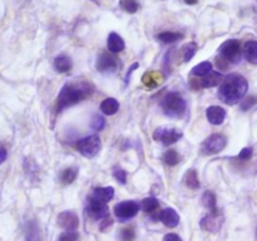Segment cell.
<instances>
[{"instance_id": "6da1fadb", "label": "cell", "mask_w": 257, "mask_h": 241, "mask_svg": "<svg viewBox=\"0 0 257 241\" xmlns=\"http://www.w3.org/2000/svg\"><path fill=\"white\" fill-rule=\"evenodd\" d=\"M248 89V83L240 74H230L221 83L218 98L226 104H234L241 101Z\"/></svg>"}, {"instance_id": "7a4b0ae2", "label": "cell", "mask_w": 257, "mask_h": 241, "mask_svg": "<svg viewBox=\"0 0 257 241\" xmlns=\"http://www.w3.org/2000/svg\"><path fill=\"white\" fill-rule=\"evenodd\" d=\"M90 93H92V88L90 84L84 82L66 84L56 97V111L62 112L68 107L84 101Z\"/></svg>"}, {"instance_id": "3957f363", "label": "cell", "mask_w": 257, "mask_h": 241, "mask_svg": "<svg viewBox=\"0 0 257 241\" xmlns=\"http://www.w3.org/2000/svg\"><path fill=\"white\" fill-rule=\"evenodd\" d=\"M163 112L170 118H181L186 112V101L178 92H170L160 102Z\"/></svg>"}, {"instance_id": "277c9868", "label": "cell", "mask_w": 257, "mask_h": 241, "mask_svg": "<svg viewBox=\"0 0 257 241\" xmlns=\"http://www.w3.org/2000/svg\"><path fill=\"white\" fill-rule=\"evenodd\" d=\"M218 52L224 61L228 62V63H238L241 59V44L236 39H230V41L222 43L218 48Z\"/></svg>"}, {"instance_id": "5b68a950", "label": "cell", "mask_w": 257, "mask_h": 241, "mask_svg": "<svg viewBox=\"0 0 257 241\" xmlns=\"http://www.w3.org/2000/svg\"><path fill=\"white\" fill-rule=\"evenodd\" d=\"M227 145V138L221 133H214L204 141L201 146V151L204 155H216L220 153Z\"/></svg>"}, {"instance_id": "8992f818", "label": "cell", "mask_w": 257, "mask_h": 241, "mask_svg": "<svg viewBox=\"0 0 257 241\" xmlns=\"http://www.w3.org/2000/svg\"><path fill=\"white\" fill-rule=\"evenodd\" d=\"M76 147H78L80 155H83L84 157L92 158L100 151V138L96 135L88 136V137L79 140Z\"/></svg>"}, {"instance_id": "52a82bcc", "label": "cell", "mask_w": 257, "mask_h": 241, "mask_svg": "<svg viewBox=\"0 0 257 241\" xmlns=\"http://www.w3.org/2000/svg\"><path fill=\"white\" fill-rule=\"evenodd\" d=\"M116 217L120 221L124 222V221L133 218L140 211V203L136 202V201H122V202H118L117 205L113 208Z\"/></svg>"}, {"instance_id": "ba28073f", "label": "cell", "mask_w": 257, "mask_h": 241, "mask_svg": "<svg viewBox=\"0 0 257 241\" xmlns=\"http://www.w3.org/2000/svg\"><path fill=\"white\" fill-rule=\"evenodd\" d=\"M182 137V132L174 127H158L153 133V138L157 142L163 143L164 146H170L176 143Z\"/></svg>"}, {"instance_id": "9c48e42d", "label": "cell", "mask_w": 257, "mask_h": 241, "mask_svg": "<svg viewBox=\"0 0 257 241\" xmlns=\"http://www.w3.org/2000/svg\"><path fill=\"white\" fill-rule=\"evenodd\" d=\"M87 212L94 220H103V218L108 217V215H110L107 203L102 202V201L97 200V198L92 197V196L88 197Z\"/></svg>"}, {"instance_id": "30bf717a", "label": "cell", "mask_w": 257, "mask_h": 241, "mask_svg": "<svg viewBox=\"0 0 257 241\" xmlns=\"http://www.w3.org/2000/svg\"><path fill=\"white\" fill-rule=\"evenodd\" d=\"M120 67L118 59L110 53H102L97 58L96 68L100 73H114Z\"/></svg>"}, {"instance_id": "8fae6325", "label": "cell", "mask_w": 257, "mask_h": 241, "mask_svg": "<svg viewBox=\"0 0 257 241\" xmlns=\"http://www.w3.org/2000/svg\"><path fill=\"white\" fill-rule=\"evenodd\" d=\"M224 223V216L218 212V210L211 211L207 216L201 220V227L208 232H217L222 227Z\"/></svg>"}, {"instance_id": "7c38bea8", "label": "cell", "mask_w": 257, "mask_h": 241, "mask_svg": "<svg viewBox=\"0 0 257 241\" xmlns=\"http://www.w3.org/2000/svg\"><path fill=\"white\" fill-rule=\"evenodd\" d=\"M58 225L66 231H76L79 226V218L73 211H63L58 215Z\"/></svg>"}, {"instance_id": "4fadbf2b", "label": "cell", "mask_w": 257, "mask_h": 241, "mask_svg": "<svg viewBox=\"0 0 257 241\" xmlns=\"http://www.w3.org/2000/svg\"><path fill=\"white\" fill-rule=\"evenodd\" d=\"M207 121L214 126H220L226 118V111L220 106H211L206 111Z\"/></svg>"}, {"instance_id": "5bb4252c", "label": "cell", "mask_w": 257, "mask_h": 241, "mask_svg": "<svg viewBox=\"0 0 257 241\" xmlns=\"http://www.w3.org/2000/svg\"><path fill=\"white\" fill-rule=\"evenodd\" d=\"M158 218L164 223L167 227H176L180 223V215L174 208L167 207L162 210L158 215Z\"/></svg>"}, {"instance_id": "9a60e30c", "label": "cell", "mask_w": 257, "mask_h": 241, "mask_svg": "<svg viewBox=\"0 0 257 241\" xmlns=\"http://www.w3.org/2000/svg\"><path fill=\"white\" fill-rule=\"evenodd\" d=\"M107 47L108 51L112 52V53H120V52L124 51L126 44L122 37L118 36L117 33H110L107 39Z\"/></svg>"}, {"instance_id": "2e32d148", "label": "cell", "mask_w": 257, "mask_h": 241, "mask_svg": "<svg viewBox=\"0 0 257 241\" xmlns=\"http://www.w3.org/2000/svg\"><path fill=\"white\" fill-rule=\"evenodd\" d=\"M242 54H244V59H246L248 63L257 64V42H246L244 46V49H242Z\"/></svg>"}, {"instance_id": "e0dca14e", "label": "cell", "mask_w": 257, "mask_h": 241, "mask_svg": "<svg viewBox=\"0 0 257 241\" xmlns=\"http://www.w3.org/2000/svg\"><path fill=\"white\" fill-rule=\"evenodd\" d=\"M90 196L97 198V200L102 201V202L107 203L110 202L113 198V196H114V188H113L112 186H108V187H97L93 190V193Z\"/></svg>"}, {"instance_id": "ac0fdd59", "label": "cell", "mask_w": 257, "mask_h": 241, "mask_svg": "<svg viewBox=\"0 0 257 241\" xmlns=\"http://www.w3.org/2000/svg\"><path fill=\"white\" fill-rule=\"evenodd\" d=\"M224 79V76L221 73H218V72H211L208 76L204 77V79L200 82V87H202V88H212V87H216L220 83H222Z\"/></svg>"}, {"instance_id": "d6986e66", "label": "cell", "mask_w": 257, "mask_h": 241, "mask_svg": "<svg viewBox=\"0 0 257 241\" xmlns=\"http://www.w3.org/2000/svg\"><path fill=\"white\" fill-rule=\"evenodd\" d=\"M72 66H73L72 59L68 56H66V54H60V56H58L54 59V69L58 73H66V72L70 71Z\"/></svg>"}, {"instance_id": "ffe728a7", "label": "cell", "mask_w": 257, "mask_h": 241, "mask_svg": "<svg viewBox=\"0 0 257 241\" xmlns=\"http://www.w3.org/2000/svg\"><path fill=\"white\" fill-rule=\"evenodd\" d=\"M100 111L107 116H113L120 111V103L116 98H106L100 103Z\"/></svg>"}, {"instance_id": "44dd1931", "label": "cell", "mask_w": 257, "mask_h": 241, "mask_svg": "<svg viewBox=\"0 0 257 241\" xmlns=\"http://www.w3.org/2000/svg\"><path fill=\"white\" fill-rule=\"evenodd\" d=\"M156 38L164 44H172L176 43L177 41L184 39V34L178 33V32H163V33L158 34Z\"/></svg>"}, {"instance_id": "7402d4cb", "label": "cell", "mask_w": 257, "mask_h": 241, "mask_svg": "<svg viewBox=\"0 0 257 241\" xmlns=\"http://www.w3.org/2000/svg\"><path fill=\"white\" fill-rule=\"evenodd\" d=\"M184 183H186L187 187L191 188V190H198L200 186H201L198 176H197V172L194 170L187 171L186 175H184Z\"/></svg>"}, {"instance_id": "603a6c76", "label": "cell", "mask_w": 257, "mask_h": 241, "mask_svg": "<svg viewBox=\"0 0 257 241\" xmlns=\"http://www.w3.org/2000/svg\"><path fill=\"white\" fill-rule=\"evenodd\" d=\"M212 72L211 62H202L192 68V74L196 77H206Z\"/></svg>"}, {"instance_id": "cb8c5ba5", "label": "cell", "mask_w": 257, "mask_h": 241, "mask_svg": "<svg viewBox=\"0 0 257 241\" xmlns=\"http://www.w3.org/2000/svg\"><path fill=\"white\" fill-rule=\"evenodd\" d=\"M76 176H78V168L76 167H69L62 172L60 175V181L64 185H70L76 181Z\"/></svg>"}, {"instance_id": "d4e9b609", "label": "cell", "mask_w": 257, "mask_h": 241, "mask_svg": "<svg viewBox=\"0 0 257 241\" xmlns=\"http://www.w3.org/2000/svg\"><path fill=\"white\" fill-rule=\"evenodd\" d=\"M202 203H204V207L208 208L210 212L211 211H216V195L212 191H206L204 193V196H202Z\"/></svg>"}, {"instance_id": "484cf974", "label": "cell", "mask_w": 257, "mask_h": 241, "mask_svg": "<svg viewBox=\"0 0 257 241\" xmlns=\"http://www.w3.org/2000/svg\"><path fill=\"white\" fill-rule=\"evenodd\" d=\"M163 161H164L166 165L168 166H176L178 165L180 161H181V156L178 155L176 150H168L167 152L163 155Z\"/></svg>"}, {"instance_id": "4316f807", "label": "cell", "mask_w": 257, "mask_h": 241, "mask_svg": "<svg viewBox=\"0 0 257 241\" xmlns=\"http://www.w3.org/2000/svg\"><path fill=\"white\" fill-rule=\"evenodd\" d=\"M142 210L144 212H154L158 207H160V201L154 197H147L142 201V205H140Z\"/></svg>"}, {"instance_id": "83f0119b", "label": "cell", "mask_w": 257, "mask_h": 241, "mask_svg": "<svg viewBox=\"0 0 257 241\" xmlns=\"http://www.w3.org/2000/svg\"><path fill=\"white\" fill-rule=\"evenodd\" d=\"M197 52V44L191 42V43H187L186 46L182 47V57H184V62H190Z\"/></svg>"}, {"instance_id": "f1b7e54d", "label": "cell", "mask_w": 257, "mask_h": 241, "mask_svg": "<svg viewBox=\"0 0 257 241\" xmlns=\"http://www.w3.org/2000/svg\"><path fill=\"white\" fill-rule=\"evenodd\" d=\"M120 6L126 13L130 14L137 13L138 9H140V4H138L137 0H120Z\"/></svg>"}, {"instance_id": "f546056e", "label": "cell", "mask_w": 257, "mask_h": 241, "mask_svg": "<svg viewBox=\"0 0 257 241\" xmlns=\"http://www.w3.org/2000/svg\"><path fill=\"white\" fill-rule=\"evenodd\" d=\"M120 240L122 241H133L136 238V231L132 226L126 227L120 231Z\"/></svg>"}, {"instance_id": "4dcf8cb0", "label": "cell", "mask_w": 257, "mask_h": 241, "mask_svg": "<svg viewBox=\"0 0 257 241\" xmlns=\"http://www.w3.org/2000/svg\"><path fill=\"white\" fill-rule=\"evenodd\" d=\"M90 126L94 131H102L106 126V121L102 116H94L92 119V122H90Z\"/></svg>"}, {"instance_id": "1f68e13d", "label": "cell", "mask_w": 257, "mask_h": 241, "mask_svg": "<svg viewBox=\"0 0 257 241\" xmlns=\"http://www.w3.org/2000/svg\"><path fill=\"white\" fill-rule=\"evenodd\" d=\"M79 235L76 231H66L59 236L58 241H78Z\"/></svg>"}, {"instance_id": "d6a6232c", "label": "cell", "mask_w": 257, "mask_h": 241, "mask_svg": "<svg viewBox=\"0 0 257 241\" xmlns=\"http://www.w3.org/2000/svg\"><path fill=\"white\" fill-rule=\"evenodd\" d=\"M113 176L116 177V180L118 181V182H120L122 185H124L126 181H127V172H126L123 168H114V171H113Z\"/></svg>"}, {"instance_id": "836d02e7", "label": "cell", "mask_w": 257, "mask_h": 241, "mask_svg": "<svg viewBox=\"0 0 257 241\" xmlns=\"http://www.w3.org/2000/svg\"><path fill=\"white\" fill-rule=\"evenodd\" d=\"M254 103H256V97H254V96L247 97L244 101L241 102V108L244 109V111H247V109L251 108Z\"/></svg>"}, {"instance_id": "e575fe53", "label": "cell", "mask_w": 257, "mask_h": 241, "mask_svg": "<svg viewBox=\"0 0 257 241\" xmlns=\"http://www.w3.org/2000/svg\"><path fill=\"white\" fill-rule=\"evenodd\" d=\"M113 225V220L110 217H106L103 218V220H100V230L102 231V232H106V230H107L108 227H110V226Z\"/></svg>"}, {"instance_id": "d590c367", "label": "cell", "mask_w": 257, "mask_h": 241, "mask_svg": "<svg viewBox=\"0 0 257 241\" xmlns=\"http://www.w3.org/2000/svg\"><path fill=\"white\" fill-rule=\"evenodd\" d=\"M251 156H252V148L251 147L244 148V150H242L241 152L238 153V158H240V160H244V161L250 160V158H251Z\"/></svg>"}, {"instance_id": "8d00e7d4", "label": "cell", "mask_w": 257, "mask_h": 241, "mask_svg": "<svg viewBox=\"0 0 257 241\" xmlns=\"http://www.w3.org/2000/svg\"><path fill=\"white\" fill-rule=\"evenodd\" d=\"M163 241H182V238L180 237L177 233H167V235H164V237H163Z\"/></svg>"}, {"instance_id": "74e56055", "label": "cell", "mask_w": 257, "mask_h": 241, "mask_svg": "<svg viewBox=\"0 0 257 241\" xmlns=\"http://www.w3.org/2000/svg\"><path fill=\"white\" fill-rule=\"evenodd\" d=\"M6 156H8V152L4 147H0V165L6 160Z\"/></svg>"}, {"instance_id": "f35d334b", "label": "cell", "mask_w": 257, "mask_h": 241, "mask_svg": "<svg viewBox=\"0 0 257 241\" xmlns=\"http://www.w3.org/2000/svg\"><path fill=\"white\" fill-rule=\"evenodd\" d=\"M137 68H138V63H134L132 67H130V69H128L127 76H126V83H128V78H130V74H132V72L134 71V69H137Z\"/></svg>"}, {"instance_id": "ab89813d", "label": "cell", "mask_w": 257, "mask_h": 241, "mask_svg": "<svg viewBox=\"0 0 257 241\" xmlns=\"http://www.w3.org/2000/svg\"><path fill=\"white\" fill-rule=\"evenodd\" d=\"M184 3L190 4V6H194V4L198 3V0H184Z\"/></svg>"}]
</instances>
